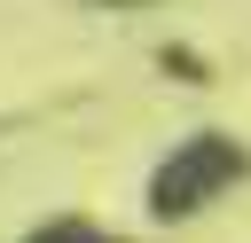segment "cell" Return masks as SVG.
Returning <instances> with one entry per match:
<instances>
[{"instance_id":"6da1fadb","label":"cell","mask_w":251,"mask_h":243,"mask_svg":"<svg viewBox=\"0 0 251 243\" xmlns=\"http://www.w3.org/2000/svg\"><path fill=\"white\" fill-rule=\"evenodd\" d=\"M235 172H243V149L220 141V133H196L188 149H173V157L157 165V180H149V212H157V219H180V212H196L204 196H220Z\"/></svg>"},{"instance_id":"7a4b0ae2","label":"cell","mask_w":251,"mask_h":243,"mask_svg":"<svg viewBox=\"0 0 251 243\" xmlns=\"http://www.w3.org/2000/svg\"><path fill=\"white\" fill-rule=\"evenodd\" d=\"M31 243H118V235H102V227H86V219H55V227H39Z\"/></svg>"}]
</instances>
